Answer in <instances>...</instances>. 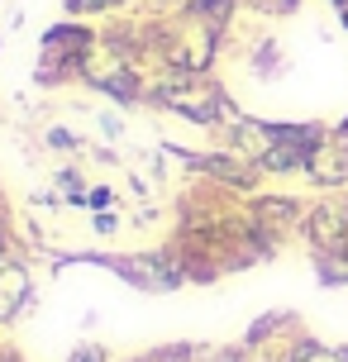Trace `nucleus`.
Here are the masks:
<instances>
[{
  "instance_id": "4be33fe9",
  "label": "nucleus",
  "mask_w": 348,
  "mask_h": 362,
  "mask_svg": "<svg viewBox=\"0 0 348 362\" xmlns=\"http://www.w3.org/2000/svg\"><path fill=\"white\" fill-rule=\"evenodd\" d=\"M15 248H10V210L0 205V257H10Z\"/></svg>"
},
{
  "instance_id": "9d476101",
  "label": "nucleus",
  "mask_w": 348,
  "mask_h": 362,
  "mask_svg": "<svg viewBox=\"0 0 348 362\" xmlns=\"http://www.w3.org/2000/svg\"><path fill=\"white\" fill-rule=\"evenodd\" d=\"M311 267H315V281L325 291H344L348 286V243L325 248V253H311Z\"/></svg>"
},
{
  "instance_id": "6ab92c4d",
  "label": "nucleus",
  "mask_w": 348,
  "mask_h": 362,
  "mask_svg": "<svg viewBox=\"0 0 348 362\" xmlns=\"http://www.w3.org/2000/svg\"><path fill=\"white\" fill-rule=\"evenodd\" d=\"M86 205H91L95 215H100V210H115V191H110V186H91V196H86Z\"/></svg>"
},
{
  "instance_id": "a878e982",
  "label": "nucleus",
  "mask_w": 348,
  "mask_h": 362,
  "mask_svg": "<svg viewBox=\"0 0 348 362\" xmlns=\"http://www.w3.org/2000/svg\"><path fill=\"white\" fill-rule=\"evenodd\" d=\"M330 5H334V10H348V0H330Z\"/></svg>"
},
{
  "instance_id": "6e6552de",
  "label": "nucleus",
  "mask_w": 348,
  "mask_h": 362,
  "mask_svg": "<svg viewBox=\"0 0 348 362\" xmlns=\"http://www.w3.org/2000/svg\"><path fill=\"white\" fill-rule=\"evenodd\" d=\"M296 329H301V320H296L291 310H267V315H257L253 325L243 329V344L253 348H272L277 339H286V334H296Z\"/></svg>"
},
{
  "instance_id": "4468645a",
  "label": "nucleus",
  "mask_w": 348,
  "mask_h": 362,
  "mask_svg": "<svg viewBox=\"0 0 348 362\" xmlns=\"http://www.w3.org/2000/svg\"><path fill=\"white\" fill-rule=\"evenodd\" d=\"M62 5H67V15H105V10H120V5H124V0H62Z\"/></svg>"
},
{
  "instance_id": "b1692460",
  "label": "nucleus",
  "mask_w": 348,
  "mask_h": 362,
  "mask_svg": "<svg viewBox=\"0 0 348 362\" xmlns=\"http://www.w3.org/2000/svg\"><path fill=\"white\" fill-rule=\"evenodd\" d=\"M334 139H344V144H348V115L339 119V124H334Z\"/></svg>"
},
{
  "instance_id": "2eb2a0df",
  "label": "nucleus",
  "mask_w": 348,
  "mask_h": 362,
  "mask_svg": "<svg viewBox=\"0 0 348 362\" xmlns=\"http://www.w3.org/2000/svg\"><path fill=\"white\" fill-rule=\"evenodd\" d=\"M257 353L248 344H243V339H238V344H224V348H210V362H253Z\"/></svg>"
},
{
  "instance_id": "f3484780",
  "label": "nucleus",
  "mask_w": 348,
  "mask_h": 362,
  "mask_svg": "<svg viewBox=\"0 0 348 362\" xmlns=\"http://www.w3.org/2000/svg\"><path fill=\"white\" fill-rule=\"evenodd\" d=\"M95 124H100V134H105L110 144L124 139V119H120V115H105V110H100V119H95Z\"/></svg>"
},
{
  "instance_id": "7ed1b4c3",
  "label": "nucleus",
  "mask_w": 348,
  "mask_h": 362,
  "mask_svg": "<svg viewBox=\"0 0 348 362\" xmlns=\"http://www.w3.org/2000/svg\"><path fill=\"white\" fill-rule=\"evenodd\" d=\"M248 219H253L257 229H267V234H277L282 243L306 224V210H311V200L301 196H272V191H257V196H248Z\"/></svg>"
},
{
  "instance_id": "20e7f679",
  "label": "nucleus",
  "mask_w": 348,
  "mask_h": 362,
  "mask_svg": "<svg viewBox=\"0 0 348 362\" xmlns=\"http://www.w3.org/2000/svg\"><path fill=\"white\" fill-rule=\"evenodd\" d=\"M34 305V276L24 262L0 257V325H15L24 310Z\"/></svg>"
},
{
  "instance_id": "9b49d317",
  "label": "nucleus",
  "mask_w": 348,
  "mask_h": 362,
  "mask_svg": "<svg viewBox=\"0 0 348 362\" xmlns=\"http://www.w3.org/2000/svg\"><path fill=\"white\" fill-rule=\"evenodd\" d=\"M253 76L257 81H277V76L286 72V62H282V48H277V38H257L253 43Z\"/></svg>"
},
{
  "instance_id": "39448f33",
  "label": "nucleus",
  "mask_w": 348,
  "mask_h": 362,
  "mask_svg": "<svg viewBox=\"0 0 348 362\" xmlns=\"http://www.w3.org/2000/svg\"><path fill=\"white\" fill-rule=\"evenodd\" d=\"M100 48V34H95L91 24H81V19H67V24H53L48 34H43V53L53 57H72V62H86V53Z\"/></svg>"
},
{
  "instance_id": "1a4fd4ad",
  "label": "nucleus",
  "mask_w": 348,
  "mask_h": 362,
  "mask_svg": "<svg viewBox=\"0 0 348 362\" xmlns=\"http://www.w3.org/2000/svg\"><path fill=\"white\" fill-rule=\"evenodd\" d=\"M177 15L191 19V24H201V29L224 34V29L234 24V15H238V0H182V10H177Z\"/></svg>"
},
{
  "instance_id": "aec40b11",
  "label": "nucleus",
  "mask_w": 348,
  "mask_h": 362,
  "mask_svg": "<svg viewBox=\"0 0 348 362\" xmlns=\"http://www.w3.org/2000/svg\"><path fill=\"white\" fill-rule=\"evenodd\" d=\"M67 362H110V353H105L100 344H81V348H76V353H72Z\"/></svg>"
},
{
  "instance_id": "a211bd4d",
  "label": "nucleus",
  "mask_w": 348,
  "mask_h": 362,
  "mask_svg": "<svg viewBox=\"0 0 348 362\" xmlns=\"http://www.w3.org/2000/svg\"><path fill=\"white\" fill-rule=\"evenodd\" d=\"M262 15H296L301 10V0H253Z\"/></svg>"
},
{
  "instance_id": "f03ea898",
  "label": "nucleus",
  "mask_w": 348,
  "mask_h": 362,
  "mask_svg": "<svg viewBox=\"0 0 348 362\" xmlns=\"http://www.w3.org/2000/svg\"><path fill=\"white\" fill-rule=\"evenodd\" d=\"M301 234L311 243V253H325V248L348 243V196L344 191H325L320 200H311Z\"/></svg>"
},
{
  "instance_id": "f257e3e1",
  "label": "nucleus",
  "mask_w": 348,
  "mask_h": 362,
  "mask_svg": "<svg viewBox=\"0 0 348 362\" xmlns=\"http://www.w3.org/2000/svg\"><path fill=\"white\" fill-rule=\"evenodd\" d=\"M62 267H105L124 286L148 291V296H167V291H182L191 281L186 267H182L177 243L148 248V253H67V257H53V272H62Z\"/></svg>"
},
{
  "instance_id": "423d86ee",
  "label": "nucleus",
  "mask_w": 348,
  "mask_h": 362,
  "mask_svg": "<svg viewBox=\"0 0 348 362\" xmlns=\"http://www.w3.org/2000/svg\"><path fill=\"white\" fill-rule=\"evenodd\" d=\"M306 181L320 186V191H348V144H344V139H334V134H330V144L315 148Z\"/></svg>"
},
{
  "instance_id": "f8f14e48",
  "label": "nucleus",
  "mask_w": 348,
  "mask_h": 362,
  "mask_svg": "<svg viewBox=\"0 0 348 362\" xmlns=\"http://www.w3.org/2000/svg\"><path fill=\"white\" fill-rule=\"evenodd\" d=\"M53 186L72 200V205H86V196H91V186L81 181V172H76V167H57V172H53Z\"/></svg>"
},
{
  "instance_id": "dca6fc26",
  "label": "nucleus",
  "mask_w": 348,
  "mask_h": 362,
  "mask_svg": "<svg viewBox=\"0 0 348 362\" xmlns=\"http://www.w3.org/2000/svg\"><path fill=\"white\" fill-rule=\"evenodd\" d=\"M43 144H48V148H57V153H62V148H67V153H76V148H81V134H72V129L53 124V129H48V139H43Z\"/></svg>"
},
{
  "instance_id": "5701e85b",
  "label": "nucleus",
  "mask_w": 348,
  "mask_h": 362,
  "mask_svg": "<svg viewBox=\"0 0 348 362\" xmlns=\"http://www.w3.org/2000/svg\"><path fill=\"white\" fill-rule=\"evenodd\" d=\"M0 362H24V358H19L15 348H5V344H0Z\"/></svg>"
},
{
  "instance_id": "393cba45",
  "label": "nucleus",
  "mask_w": 348,
  "mask_h": 362,
  "mask_svg": "<svg viewBox=\"0 0 348 362\" xmlns=\"http://www.w3.org/2000/svg\"><path fill=\"white\" fill-rule=\"evenodd\" d=\"M339 29H344V34H348V10H339Z\"/></svg>"
},
{
  "instance_id": "ddd939ff",
  "label": "nucleus",
  "mask_w": 348,
  "mask_h": 362,
  "mask_svg": "<svg viewBox=\"0 0 348 362\" xmlns=\"http://www.w3.org/2000/svg\"><path fill=\"white\" fill-rule=\"evenodd\" d=\"M201 353L196 344H163V348H153V353H144V362H191Z\"/></svg>"
},
{
  "instance_id": "0eeeda50",
  "label": "nucleus",
  "mask_w": 348,
  "mask_h": 362,
  "mask_svg": "<svg viewBox=\"0 0 348 362\" xmlns=\"http://www.w3.org/2000/svg\"><path fill=\"white\" fill-rule=\"evenodd\" d=\"M311 158H315V153H306V148L267 144L262 153H257V167H262L267 177H282V181H291V177H306V172H311Z\"/></svg>"
},
{
  "instance_id": "412c9836",
  "label": "nucleus",
  "mask_w": 348,
  "mask_h": 362,
  "mask_svg": "<svg viewBox=\"0 0 348 362\" xmlns=\"http://www.w3.org/2000/svg\"><path fill=\"white\" fill-rule=\"evenodd\" d=\"M91 224H95V234H115V229H120V215H115V210H100Z\"/></svg>"
}]
</instances>
